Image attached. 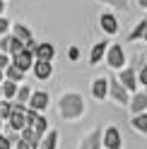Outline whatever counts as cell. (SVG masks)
Listing matches in <instances>:
<instances>
[{
    "instance_id": "obj_18",
    "label": "cell",
    "mask_w": 147,
    "mask_h": 149,
    "mask_svg": "<svg viewBox=\"0 0 147 149\" xmlns=\"http://www.w3.org/2000/svg\"><path fill=\"white\" fill-rule=\"evenodd\" d=\"M22 142H27V147H29V149H36V147H39V142H41V137L36 135L32 127H24V130H22Z\"/></svg>"
},
{
    "instance_id": "obj_31",
    "label": "cell",
    "mask_w": 147,
    "mask_h": 149,
    "mask_svg": "<svg viewBox=\"0 0 147 149\" xmlns=\"http://www.w3.org/2000/svg\"><path fill=\"white\" fill-rule=\"evenodd\" d=\"M7 65H10V58H7L5 53H0V70H5Z\"/></svg>"
},
{
    "instance_id": "obj_30",
    "label": "cell",
    "mask_w": 147,
    "mask_h": 149,
    "mask_svg": "<svg viewBox=\"0 0 147 149\" xmlns=\"http://www.w3.org/2000/svg\"><path fill=\"white\" fill-rule=\"evenodd\" d=\"M137 79H140V82H142V84L147 87V65H145V68L140 70V74H137Z\"/></svg>"
},
{
    "instance_id": "obj_16",
    "label": "cell",
    "mask_w": 147,
    "mask_h": 149,
    "mask_svg": "<svg viewBox=\"0 0 147 149\" xmlns=\"http://www.w3.org/2000/svg\"><path fill=\"white\" fill-rule=\"evenodd\" d=\"M99 24H102V29L106 31V34H116L118 31V19L111 15V12H106V15H102V19H99Z\"/></svg>"
},
{
    "instance_id": "obj_3",
    "label": "cell",
    "mask_w": 147,
    "mask_h": 149,
    "mask_svg": "<svg viewBox=\"0 0 147 149\" xmlns=\"http://www.w3.org/2000/svg\"><path fill=\"white\" fill-rule=\"evenodd\" d=\"M106 63H108V68H113V70L123 68V65H125V53H123V46H118V43L108 46V51H106Z\"/></svg>"
},
{
    "instance_id": "obj_2",
    "label": "cell",
    "mask_w": 147,
    "mask_h": 149,
    "mask_svg": "<svg viewBox=\"0 0 147 149\" xmlns=\"http://www.w3.org/2000/svg\"><path fill=\"white\" fill-rule=\"evenodd\" d=\"M24 120H27V127H32L39 137L46 135V125H48V123H46V118H41L36 111H32V108H29V111H24Z\"/></svg>"
},
{
    "instance_id": "obj_12",
    "label": "cell",
    "mask_w": 147,
    "mask_h": 149,
    "mask_svg": "<svg viewBox=\"0 0 147 149\" xmlns=\"http://www.w3.org/2000/svg\"><path fill=\"white\" fill-rule=\"evenodd\" d=\"M102 147V130H92V132L82 139V144H80V149H99Z\"/></svg>"
},
{
    "instance_id": "obj_19",
    "label": "cell",
    "mask_w": 147,
    "mask_h": 149,
    "mask_svg": "<svg viewBox=\"0 0 147 149\" xmlns=\"http://www.w3.org/2000/svg\"><path fill=\"white\" fill-rule=\"evenodd\" d=\"M108 48V43L106 41H99L97 46H94V48H92V55H89V65H97L99 60H102L104 58V51Z\"/></svg>"
},
{
    "instance_id": "obj_22",
    "label": "cell",
    "mask_w": 147,
    "mask_h": 149,
    "mask_svg": "<svg viewBox=\"0 0 147 149\" xmlns=\"http://www.w3.org/2000/svg\"><path fill=\"white\" fill-rule=\"evenodd\" d=\"M15 96H17V101H15V104H20V106H24L27 101H29V96H32V89H29V87H17V91H15Z\"/></svg>"
},
{
    "instance_id": "obj_25",
    "label": "cell",
    "mask_w": 147,
    "mask_h": 149,
    "mask_svg": "<svg viewBox=\"0 0 147 149\" xmlns=\"http://www.w3.org/2000/svg\"><path fill=\"white\" fill-rule=\"evenodd\" d=\"M99 3L111 5V7H116V10H123V12L130 10V3H128V0H99Z\"/></svg>"
},
{
    "instance_id": "obj_9",
    "label": "cell",
    "mask_w": 147,
    "mask_h": 149,
    "mask_svg": "<svg viewBox=\"0 0 147 149\" xmlns=\"http://www.w3.org/2000/svg\"><path fill=\"white\" fill-rule=\"evenodd\" d=\"M12 65H15V68H20V70L27 74V70L34 65V55H32V53H27V51H20V53H15Z\"/></svg>"
},
{
    "instance_id": "obj_34",
    "label": "cell",
    "mask_w": 147,
    "mask_h": 149,
    "mask_svg": "<svg viewBox=\"0 0 147 149\" xmlns=\"http://www.w3.org/2000/svg\"><path fill=\"white\" fill-rule=\"evenodd\" d=\"M137 3H140V5L145 7V10H147V0H137Z\"/></svg>"
},
{
    "instance_id": "obj_13",
    "label": "cell",
    "mask_w": 147,
    "mask_h": 149,
    "mask_svg": "<svg viewBox=\"0 0 147 149\" xmlns=\"http://www.w3.org/2000/svg\"><path fill=\"white\" fill-rule=\"evenodd\" d=\"M34 55H36V60H46V63H51V60H53V55H56V48H53L51 43H36Z\"/></svg>"
},
{
    "instance_id": "obj_36",
    "label": "cell",
    "mask_w": 147,
    "mask_h": 149,
    "mask_svg": "<svg viewBox=\"0 0 147 149\" xmlns=\"http://www.w3.org/2000/svg\"><path fill=\"white\" fill-rule=\"evenodd\" d=\"M145 94H147V91H145Z\"/></svg>"
},
{
    "instance_id": "obj_33",
    "label": "cell",
    "mask_w": 147,
    "mask_h": 149,
    "mask_svg": "<svg viewBox=\"0 0 147 149\" xmlns=\"http://www.w3.org/2000/svg\"><path fill=\"white\" fill-rule=\"evenodd\" d=\"M5 12V0H0V15Z\"/></svg>"
},
{
    "instance_id": "obj_29",
    "label": "cell",
    "mask_w": 147,
    "mask_h": 149,
    "mask_svg": "<svg viewBox=\"0 0 147 149\" xmlns=\"http://www.w3.org/2000/svg\"><path fill=\"white\" fill-rule=\"evenodd\" d=\"M10 147H12L10 137H3V135H0V149H10Z\"/></svg>"
},
{
    "instance_id": "obj_4",
    "label": "cell",
    "mask_w": 147,
    "mask_h": 149,
    "mask_svg": "<svg viewBox=\"0 0 147 149\" xmlns=\"http://www.w3.org/2000/svg\"><path fill=\"white\" fill-rule=\"evenodd\" d=\"M24 106L20 104H12V111H10V118H7V123H10L12 130H17V132H22V130L27 127V120H24Z\"/></svg>"
},
{
    "instance_id": "obj_10",
    "label": "cell",
    "mask_w": 147,
    "mask_h": 149,
    "mask_svg": "<svg viewBox=\"0 0 147 149\" xmlns=\"http://www.w3.org/2000/svg\"><path fill=\"white\" fill-rule=\"evenodd\" d=\"M106 94H108V79L97 77L94 82H92V96L99 99V101H104V99H106Z\"/></svg>"
},
{
    "instance_id": "obj_14",
    "label": "cell",
    "mask_w": 147,
    "mask_h": 149,
    "mask_svg": "<svg viewBox=\"0 0 147 149\" xmlns=\"http://www.w3.org/2000/svg\"><path fill=\"white\" fill-rule=\"evenodd\" d=\"M32 68H34V74H36L39 79H48L51 74H53V65L46 63V60H36Z\"/></svg>"
},
{
    "instance_id": "obj_5",
    "label": "cell",
    "mask_w": 147,
    "mask_h": 149,
    "mask_svg": "<svg viewBox=\"0 0 147 149\" xmlns=\"http://www.w3.org/2000/svg\"><path fill=\"white\" fill-rule=\"evenodd\" d=\"M0 51H3L5 55H15V53H20V51H24V46H22V41H17L15 36L10 34V36H3V41H0Z\"/></svg>"
},
{
    "instance_id": "obj_26",
    "label": "cell",
    "mask_w": 147,
    "mask_h": 149,
    "mask_svg": "<svg viewBox=\"0 0 147 149\" xmlns=\"http://www.w3.org/2000/svg\"><path fill=\"white\" fill-rule=\"evenodd\" d=\"M0 91H3V96H5V99H12V96H15V91H17V84L7 79V82H3V89H0Z\"/></svg>"
},
{
    "instance_id": "obj_32",
    "label": "cell",
    "mask_w": 147,
    "mask_h": 149,
    "mask_svg": "<svg viewBox=\"0 0 147 149\" xmlns=\"http://www.w3.org/2000/svg\"><path fill=\"white\" fill-rule=\"evenodd\" d=\"M80 58V51H77V46H72L70 48V60H77Z\"/></svg>"
},
{
    "instance_id": "obj_21",
    "label": "cell",
    "mask_w": 147,
    "mask_h": 149,
    "mask_svg": "<svg viewBox=\"0 0 147 149\" xmlns=\"http://www.w3.org/2000/svg\"><path fill=\"white\" fill-rule=\"evenodd\" d=\"M145 29H147V19L137 22V24H135V29L130 31V36H128V41H137V39H142V36H145Z\"/></svg>"
},
{
    "instance_id": "obj_28",
    "label": "cell",
    "mask_w": 147,
    "mask_h": 149,
    "mask_svg": "<svg viewBox=\"0 0 147 149\" xmlns=\"http://www.w3.org/2000/svg\"><path fill=\"white\" fill-rule=\"evenodd\" d=\"M7 29H10V22H7L5 17H0V36H5V34H7Z\"/></svg>"
},
{
    "instance_id": "obj_1",
    "label": "cell",
    "mask_w": 147,
    "mask_h": 149,
    "mask_svg": "<svg viewBox=\"0 0 147 149\" xmlns=\"http://www.w3.org/2000/svg\"><path fill=\"white\" fill-rule=\"evenodd\" d=\"M58 111H60V118L77 120V118L85 116V99L80 94H63L60 104H58Z\"/></svg>"
},
{
    "instance_id": "obj_20",
    "label": "cell",
    "mask_w": 147,
    "mask_h": 149,
    "mask_svg": "<svg viewBox=\"0 0 147 149\" xmlns=\"http://www.w3.org/2000/svg\"><path fill=\"white\" fill-rule=\"evenodd\" d=\"M56 142H58V132H56V130H51V132L46 135V139L39 142L36 149H56Z\"/></svg>"
},
{
    "instance_id": "obj_17",
    "label": "cell",
    "mask_w": 147,
    "mask_h": 149,
    "mask_svg": "<svg viewBox=\"0 0 147 149\" xmlns=\"http://www.w3.org/2000/svg\"><path fill=\"white\" fill-rule=\"evenodd\" d=\"M10 29H12V36H15V39H17V41H22V46H24L27 41L32 39V31H29V26H24V24H12Z\"/></svg>"
},
{
    "instance_id": "obj_35",
    "label": "cell",
    "mask_w": 147,
    "mask_h": 149,
    "mask_svg": "<svg viewBox=\"0 0 147 149\" xmlns=\"http://www.w3.org/2000/svg\"><path fill=\"white\" fill-rule=\"evenodd\" d=\"M0 82H3V70H0Z\"/></svg>"
},
{
    "instance_id": "obj_8",
    "label": "cell",
    "mask_w": 147,
    "mask_h": 149,
    "mask_svg": "<svg viewBox=\"0 0 147 149\" xmlns=\"http://www.w3.org/2000/svg\"><path fill=\"white\" fill-rule=\"evenodd\" d=\"M123 84V89L125 91H135L137 89V74H135V70L133 68H125L123 72H121V79H118Z\"/></svg>"
},
{
    "instance_id": "obj_11",
    "label": "cell",
    "mask_w": 147,
    "mask_h": 149,
    "mask_svg": "<svg viewBox=\"0 0 147 149\" xmlns=\"http://www.w3.org/2000/svg\"><path fill=\"white\" fill-rule=\"evenodd\" d=\"M46 106H48V94H46V91H34V94L29 96V108L32 111L39 113V111H43Z\"/></svg>"
},
{
    "instance_id": "obj_7",
    "label": "cell",
    "mask_w": 147,
    "mask_h": 149,
    "mask_svg": "<svg viewBox=\"0 0 147 149\" xmlns=\"http://www.w3.org/2000/svg\"><path fill=\"white\" fill-rule=\"evenodd\" d=\"M108 94H111L116 101H118V104H128V91L123 89V84H121V82H118L116 77H111V79H108Z\"/></svg>"
},
{
    "instance_id": "obj_15",
    "label": "cell",
    "mask_w": 147,
    "mask_h": 149,
    "mask_svg": "<svg viewBox=\"0 0 147 149\" xmlns=\"http://www.w3.org/2000/svg\"><path fill=\"white\" fill-rule=\"evenodd\" d=\"M128 108L133 111V116H140V113H145V108H147V94H145V91H142V94H135Z\"/></svg>"
},
{
    "instance_id": "obj_6",
    "label": "cell",
    "mask_w": 147,
    "mask_h": 149,
    "mask_svg": "<svg viewBox=\"0 0 147 149\" xmlns=\"http://www.w3.org/2000/svg\"><path fill=\"white\" fill-rule=\"evenodd\" d=\"M104 147L106 149H121V144H123V139H121V132H118V127H106V132H104Z\"/></svg>"
},
{
    "instance_id": "obj_24",
    "label": "cell",
    "mask_w": 147,
    "mask_h": 149,
    "mask_svg": "<svg viewBox=\"0 0 147 149\" xmlns=\"http://www.w3.org/2000/svg\"><path fill=\"white\" fill-rule=\"evenodd\" d=\"M133 127L137 130V132H147V113H140L133 118Z\"/></svg>"
},
{
    "instance_id": "obj_27",
    "label": "cell",
    "mask_w": 147,
    "mask_h": 149,
    "mask_svg": "<svg viewBox=\"0 0 147 149\" xmlns=\"http://www.w3.org/2000/svg\"><path fill=\"white\" fill-rule=\"evenodd\" d=\"M10 111H12V104L0 101V120H7V118H10Z\"/></svg>"
},
{
    "instance_id": "obj_23",
    "label": "cell",
    "mask_w": 147,
    "mask_h": 149,
    "mask_svg": "<svg viewBox=\"0 0 147 149\" xmlns=\"http://www.w3.org/2000/svg\"><path fill=\"white\" fill-rule=\"evenodd\" d=\"M5 70H7V79H10V82H15V84H17V82H20V79L24 77V72H22L20 68H15V65H12V63H10V65H7V68H5Z\"/></svg>"
}]
</instances>
